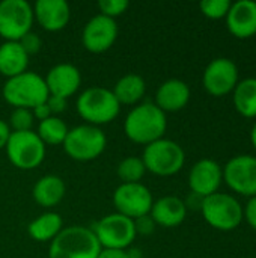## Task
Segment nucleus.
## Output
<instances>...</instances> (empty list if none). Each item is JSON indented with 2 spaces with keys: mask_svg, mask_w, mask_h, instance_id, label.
<instances>
[{
  "mask_svg": "<svg viewBox=\"0 0 256 258\" xmlns=\"http://www.w3.org/2000/svg\"><path fill=\"white\" fill-rule=\"evenodd\" d=\"M101 245L92 228L83 225L63 227L50 242L48 258H98Z\"/></svg>",
  "mask_w": 256,
  "mask_h": 258,
  "instance_id": "nucleus-3",
  "label": "nucleus"
},
{
  "mask_svg": "<svg viewBox=\"0 0 256 258\" xmlns=\"http://www.w3.org/2000/svg\"><path fill=\"white\" fill-rule=\"evenodd\" d=\"M68 130L69 128L63 119H60L59 116H50L38 124L36 135L39 136V139L44 142L45 147H48V145L56 147V145L63 144V141L68 135Z\"/></svg>",
  "mask_w": 256,
  "mask_h": 258,
  "instance_id": "nucleus-26",
  "label": "nucleus"
},
{
  "mask_svg": "<svg viewBox=\"0 0 256 258\" xmlns=\"http://www.w3.org/2000/svg\"><path fill=\"white\" fill-rule=\"evenodd\" d=\"M47 106L51 112L53 116H57L59 113H63L68 107V100L60 98V97H54V95H48L47 98Z\"/></svg>",
  "mask_w": 256,
  "mask_h": 258,
  "instance_id": "nucleus-34",
  "label": "nucleus"
},
{
  "mask_svg": "<svg viewBox=\"0 0 256 258\" xmlns=\"http://www.w3.org/2000/svg\"><path fill=\"white\" fill-rule=\"evenodd\" d=\"M118 33L119 27L116 20L97 14L83 27L81 44L89 53L101 54L113 47L118 39Z\"/></svg>",
  "mask_w": 256,
  "mask_h": 258,
  "instance_id": "nucleus-14",
  "label": "nucleus"
},
{
  "mask_svg": "<svg viewBox=\"0 0 256 258\" xmlns=\"http://www.w3.org/2000/svg\"><path fill=\"white\" fill-rule=\"evenodd\" d=\"M142 160L146 172L158 177H172L183 169L186 163V153L178 142L161 138L145 147Z\"/></svg>",
  "mask_w": 256,
  "mask_h": 258,
  "instance_id": "nucleus-7",
  "label": "nucleus"
},
{
  "mask_svg": "<svg viewBox=\"0 0 256 258\" xmlns=\"http://www.w3.org/2000/svg\"><path fill=\"white\" fill-rule=\"evenodd\" d=\"M11 133L12 132H11L8 122L3 121V119H0V150H5V147H6L8 141H9Z\"/></svg>",
  "mask_w": 256,
  "mask_h": 258,
  "instance_id": "nucleus-37",
  "label": "nucleus"
},
{
  "mask_svg": "<svg viewBox=\"0 0 256 258\" xmlns=\"http://www.w3.org/2000/svg\"><path fill=\"white\" fill-rule=\"evenodd\" d=\"M243 221H246L247 225L256 231V197L249 198V201L243 207Z\"/></svg>",
  "mask_w": 256,
  "mask_h": 258,
  "instance_id": "nucleus-33",
  "label": "nucleus"
},
{
  "mask_svg": "<svg viewBox=\"0 0 256 258\" xmlns=\"http://www.w3.org/2000/svg\"><path fill=\"white\" fill-rule=\"evenodd\" d=\"M8 160L18 169L30 171L38 168L47 153V147L36 132H12L5 147Z\"/></svg>",
  "mask_w": 256,
  "mask_h": 258,
  "instance_id": "nucleus-8",
  "label": "nucleus"
},
{
  "mask_svg": "<svg viewBox=\"0 0 256 258\" xmlns=\"http://www.w3.org/2000/svg\"><path fill=\"white\" fill-rule=\"evenodd\" d=\"M33 6L26 0L0 2V36L5 41H20L32 30Z\"/></svg>",
  "mask_w": 256,
  "mask_h": 258,
  "instance_id": "nucleus-10",
  "label": "nucleus"
},
{
  "mask_svg": "<svg viewBox=\"0 0 256 258\" xmlns=\"http://www.w3.org/2000/svg\"><path fill=\"white\" fill-rule=\"evenodd\" d=\"M33 17L47 32H59L71 20V8L66 0H38L33 5Z\"/></svg>",
  "mask_w": 256,
  "mask_h": 258,
  "instance_id": "nucleus-18",
  "label": "nucleus"
},
{
  "mask_svg": "<svg viewBox=\"0 0 256 258\" xmlns=\"http://www.w3.org/2000/svg\"><path fill=\"white\" fill-rule=\"evenodd\" d=\"M127 254H128V258H142V251L137 249V248L127 251Z\"/></svg>",
  "mask_w": 256,
  "mask_h": 258,
  "instance_id": "nucleus-39",
  "label": "nucleus"
},
{
  "mask_svg": "<svg viewBox=\"0 0 256 258\" xmlns=\"http://www.w3.org/2000/svg\"><path fill=\"white\" fill-rule=\"evenodd\" d=\"M223 181L241 197H256V157L240 154L229 159L223 168Z\"/></svg>",
  "mask_w": 256,
  "mask_h": 258,
  "instance_id": "nucleus-13",
  "label": "nucleus"
},
{
  "mask_svg": "<svg viewBox=\"0 0 256 258\" xmlns=\"http://www.w3.org/2000/svg\"><path fill=\"white\" fill-rule=\"evenodd\" d=\"M155 222L152 221V218L149 215L140 216L137 219H134V228H136V234L140 236H151L155 231Z\"/></svg>",
  "mask_w": 256,
  "mask_h": 258,
  "instance_id": "nucleus-32",
  "label": "nucleus"
},
{
  "mask_svg": "<svg viewBox=\"0 0 256 258\" xmlns=\"http://www.w3.org/2000/svg\"><path fill=\"white\" fill-rule=\"evenodd\" d=\"M232 2L229 0H202L199 3V9L202 15L210 20H222L226 18Z\"/></svg>",
  "mask_w": 256,
  "mask_h": 258,
  "instance_id": "nucleus-29",
  "label": "nucleus"
},
{
  "mask_svg": "<svg viewBox=\"0 0 256 258\" xmlns=\"http://www.w3.org/2000/svg\"><path fill=\"white\" fill-rule=\"evenodd\" d=\"M223 183V168L213 159L198 160L189 172L190 192L207 198L219 192Z\"/></svg>",
  "mask_w": 256,
  "mask_h": 258,
  "instance_id": "nucleus-15",
  "label": "nucleus"
},
{
  "mask_svg": "<svg viewBox=\"0 0 256 258\" xmlns=\"http://www.w3.org/2000/svg\"><path fill=\"white\" fill-rule=\"evenodd\" d=\"M112 92L121 106H136L143 100L146 94V82L140 74L128 73L115 83Z\"/></svg>",
  "mask_w": 256,
  "mask_h": 258,
  "instance_id": "nucleus-23",
  "label": "nucleus"
},
{
  "mask_svg": "<svg viewBox=\"0 0 256 258\" xmlns=\"http://www.w3.org/2000/svg\"><path fill=\"white\" fill-rule=\"evenodd\" d=\"M77 113L84 124L101 127L115 121L121 112V104L112 89L104 86L86 88L75 101Z\"/></svg>",
  "mask_w": 256,
  "mask_h": 258,
  "instance_id": "nucleus-2",
  "label": "nucleus"
},
{
  "mask_svg": "<svg viewBox=\"0 0 256 258\" xmlns=\"http://www.w3.org/2000/svg\"><path fill=\"white\" fill-rule=\"evenodd\" d=\"M63 221L56 212H45L27 225V234L35 242H53L62 231Z\"/></svg>",
  "mask_w": 256,
  "mask_h": 258,
  "instance_id": "nucleus-24",
  "label": "nucleus"
},
{
  "mask_svg": "<svg viewBox=\"0 0 256 258\" xmlns=\"http://www.w3.org/2000/svg\"><path fill=\"white\" fill-rule=\"evenodd\" d=\"M29 57L18 41H5L0 44V74L11 79L27 71Z\"/></svg>",
  "mask_w": 256,
  "mask_h": 258,
  "instance_id": "nucleus-22",
  "label": "nucleus"
},
{
  "mask_svg": "<svg viewBox=\"0 0 256 258\" xmlns=\"http://www.w3.org/2000/svg\"><path fill=\"white\" fill-rule=\"evenodd\" d=\"M2 95L14 109L24 107L32 110L33 107L45 103L50 94L44 77L27 70L15 77L6 79L2 88Z\"/></svg>",
  "mask_w": 256,
  "mask_h": 258,
  "instance_id": "nucleus-4",
  "label": "nucleus"
},
{
  "mask_svg": "<svg viewBox=\"0 0 256 258\" xmlns=\"http://www.w3.org/2000/svg\"><path fill=\"white\" fill-rule=\"evenodd\" d=\"M202 201H204V198H202V197L195 195V194H192V192H190V195L187 197V200H184V204H186L187 210H201Z\"/></svg>",
  "mask_w": 256,
  "mask_h": 258,
  "instance_id": "nucleus-36",
  "label": "nucleus"
},
{
  "mask_svg": "<svg viewBox=\"0 0 256 258\" xmlns=\"http://www.w3.org/2000/svg\"><path fill=\"white\" fill-rule=\"evenodd\" d=\"M250 142H252L253 148L256 150V121L255 124H253V127H252V130H250Z\"/></svg>",
  "mask_w": 256,
  "mask_h": 258,
  "instance_id": "nucleus-40",
  "label": "nucleus"
},
{
  "mask_svg": "<svg viewBox=\"0 0 256 258\" xmlns=\"http://www.w3.org/2000/svg\"><path fill=\"white\" fill-rule=\"evenodd\" d=\"M35 124V118L30 109H24V107H15L11 115H9V121L8 125L11 128V132H29L32 130Z\"/></svg>",
  "mask_w": 256,
  "mask_h": 258,
  "instance_id": "nucleus-28",
  "label": "nucleus"
},
{
  "mask_svg": "<svg viewBox=\"0 0 256 258\" xmlns=\"http://www.w3.org/2000/svg\"><path fill=\"white\" fill-rule=\"evenodd\" d=\"M199 212L205 222L219 231H234L243 222V206L234 195L223 192L204 198Z\"/></svg>",
  "mask_w": 256,
  "mask_h": 258,
  "instance_id": "nucleus-6",
  "label": "nucleus"
},
{
  "mask_svg": "<svg viewBox=\"0 0 256 258\" xmlns=\"http://www.w3.org/2000/svg\"><path fill=\"white\" fill-rule=\"evenodd\" d=\"M240 82L237 63L229 57H216L204 70L202 85L213 97H225L231 94Z\"/></svg>",
  "mask_w": 256,
  "mask_h": 258,
  "instance_id": "nucleus-12",
  "label": "nucleus"
},
{
  "mask_svg": "<svg viewBox=\"0 0 256 258\" xmlns=\"http://www.w3.org/2000/svg\"><path fill=\"white\" fill-rule=\"evenodd\" d=\"M190 88L181 79H167L164 80L155 92L154 103L166 115L183 110L190 101Z\"/></svg>",
  "mask_w": 256,
  "mask_h": 258,
  "instance_id": "nucleus-19",
  "label": "nucleus"
},
{
  "mask_svg": "<svg viewBox=\"0 0 256 258\" xmlns=\"http://www.w3.org/2000/svg\"><path fill=\"white\" fill-rule=\"evenodd\" d=\"M187 207L184 204V200L175 197V195H166L154 201L149 216L158 227L164 228H174L181 225L187 218Z\"/></svg>",
  "mask_w": 256,
  "mask_h": 258,
  "instance_id": "nucleus-20",
  "label": "nucleus"
},
{
  "mask_svg": "<svg viewBox=\"0 0 256 258\" xmlns=\"http://www.w3.org/2000/svg\"><path fill=\"white\" fill-rule=\"evenodd\" d=\"M20 45L24 48V51L29 54V56H32V54H36L39 50H41V47H42V41H41V38L35 33V32H29V33H26L20 41Z\"/></svg>",
  "mask_w": 256,
  "mask_h": 258,
  "instance_id": "nucleus-31",
  "label": "nucleus"
},
{
  "mask_svg": "<svg viewBox=\"0 0 256 258\" xmlns=\"http://www.w3.org/2000/svg\"><path fill=\"white\" fill-rule=\"evenodd\" d=\"M167 130V115L154 101H142L127 113L124 119L125 136L137 145H149Z\"/></svg>",
  "mask_w": 256,
  "mask_h": 258,
  "instance_id": "nucleus-1",
  "label": "nucleus"
},
{
  "mask_svg": "<svg viewBox=\"0 0 256 258\" xmlns=\"http://www.w3.org/2000/svg\"><path fill=\"white\" fill-rule=\"evenodd\" d=\"M32 113H33V118L38 119L39 122L44 121V119H47V118H50V116H53L51 112H50V109H48V106H47V101L42 103V104H39V106H36V107H33L32 109Z\"/></svg>",
  "mask_w": 256,
  "mask_h": 258,
  "instance_id": "nucleus-35",
  "label": "nucleus"
},
{
  "mask_svg": "<svg viewBox=\"0 0 256 258\" xmlns=\"http://www.w3.org/2000/svg\"><path fill=\"white\" fill-rule=\"evenodd\" d=\"M66 194L65 181L54 174H47L41 177L32 189V197L35 203L44 209H53L62 203Z\"/></svg>",
  "mask_w": 256,
  "mask_h": 258,
  "instance_id": "nucleus-21",
  "label": "nucleus"
},
{
  "mask_svg": "<svg viewBox=\"0 0 256 258\" xmlns=\"http://www.w3.org/2000/svg\"><path fill=\"white\" fill-rule=\"evenodd\" d=\"M62 147L72 160L92 162L104 153L107 147V136L101 127L80 124L68 130Z\"/></svg>",
  "mask_w": 256,
  "mask_h": 258,
  "instance_id": "nucleus-5",
  "label": "nucleus"
},
{
  "mask_svg": "<svg viewBox=\"0 0 256 258\" xmlns=\"http://www.w3.org/2000/svg\"><path fill=\"white\" fill-rule=\"evenodd\" d=\"M152 204V194L143 183H121L113 192V206L116 213L133 221L149 215Z\"/></svg>",
  "mask_w": 256,
  "mask_h": 258,
  "instance_id": "nucleus-11",
  "label": "nucleus"
},
{
  "mask_svg": "<svg viewBox=\"0 0 256 258\" xmlns=\"http://www.w3.org/2000/svg\"><path fill=\"white\" fill-rule=\"evenodd\" d=\"M235 110L247 119L256 118V77H247L238 82L232 91Z\"/></svg>",
  "mask_w": 256,
  "mask_h": 258,
  "instance_id": "nucleus-25",
  "label": "nucleus"
},
{
  "mask_svg": "<svg viewBox=\"0 0 256 258\" xmlns=\"http://www.w3.org/2000/svg\"><path fill=\"white\" fill-rule=\"evenodd\" d=\"M98 258H128L127 251H119V249H101Z\"/></svg>",
  "mask_w": 256,
  "mask_h": 258,
  "instance_id": "nucleus-38",
  "label": "nucleus"
},
{
  "mask_svg": "<svg viewBox=\"0 0 256 258\" xmlns=\"http://www.w3.org/2000/svg\"><path fill=\"white\" fill-rule=\"evenodd\" d=\"M128 8H130L128 0H100L98 2V9H100L98 14L106 15L113 20H116V17L122 15Z\"/></svg>",
  "mask_w": 256,
  "mask_h": 258,
  "instance_id": "nucleus-30",
  "label": "nucleus"
},
{
  "mask_svg": "<svg viewBox=\"0 0 256 258\" xmlns=\"http://www.w3.org/2000/svg\"><path fill=\"white\" fill-rule=\"evenodd\" d=\"M116 174L121 183H140V180L146 174V168L142 157L128 156L119 162L116 168Z\"/></svg>",
  "mask_w": 256,
  "mask_h": 258,
  "instance_id": "nucleus-27",
  "label": "nucleus"
},
{
  "mask_svg": "<svg viewBox=\"0 0 256 258\" xmlns=\"http://www.w3.org/2000/svg\"><path fill=\"white\" fill-rule=\"evenodd\" d=\"M92 231L103 249L127 251L137 237L134 221L116 212L101 218Z\"/></svg>",
  "mask_w": 256,
  "mask_h": 258,
  "instance_id": "nucleus-9",
  "label": "nucleus"
},
{
  "mask_svg": "<svg viewBox=\"0 0 256 258\" xmlns=\"http://www.w3.org/2000/svg\"><path fill=\"white\" fill-rule=\"evenodd\" d=\"M226 27L237 39H249L256 35V2L238 0L231 5L226 15Z\"/></svg>",
  "mask_w": 256,
  "mask_h": 258,
  "instance_id": "nucleus-17",
  "label": "nucleus"
},
{
  "mask_svg": "<svg viewBox=\"0 0 256 258\" xmlns=\"http://www.w3.org/2000/svg\"><path fill=\"white\" fill-rule=\"evenodd\" d=\"M48 94L68 100L72 97L81 85V73L72 63H56L44 77Z\"/></svg>",
  "mask_w": 256,
  "mask_h": 258,
  "instance_id": "nucleus-16",
  "label": "nucleus"
}]
</instances>
